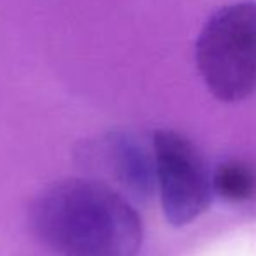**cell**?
Instances as JSON below:
<instances>
[{"instance_id":"6da1fadb","label":"cell","mask_w":256,"mask_h":256,"mask_svg":"<svg viewBox=\"0 0 256 256\" xmlns=\"http://www.w3.org/2000/svg\"><path fill=\"white\" fill-rule=\"evenodd\" d=\"M34 225L61 256H136L143 226L120 194L94 180H64L38 196Z\"/></svg>"},{"instance_id":"7a4b0ae2","label":"cell","mask_w":256,"mask_h":256,"mask_svg":"<svg viewBox=\"0 0 256 256\" xmlns=\"http://www.w3.org/2000/svg\"><path fill=\"white\" fill-rule=\"evenodd\" d=\"M196 63L206 88L220 102L237 103L256 91V2L228 4L202 26Z\"/></svg>"},{"instance_id":"3957f363","label":"cell","mask_w":256,"mask_h":256,"mask_svg":"<svg viewBox=\"0 0 256 256\" xmlns=\"http://www.w3.org/2000/svg\"><path fill=\"white\" fill-rule=\"evenodd\" d=\"M155 185L168 222L192 223L212 200V174L197 146L183 134L160 129L152 140Z\"/></svg>"},{"instance_id":"277c9868","label":"cell","mask_w":256,"mask_h":256,"mask_svg":"<svg viewBox=\"0 0 256 256\" xmlns=\"http://www.w3.org/2000/svg\"><path fill=\"white\" fill-rule=\"evenodd\" d=\"M112 160L118 180L136 194H148L155 186L154 155H148L131 140L118 138L112 142Z\"/></svg>"},{"instance_id":"5b68a950","label":"cell","mask_w":256,"mask_h":256,"mask_svg":"<svg viewBox=\"0 0 256 256\" xmlns=\"http://www.w3.org/2000/svg\"><path fill=\"white\" fill-rule=\"evenodd\" d=\"M212 190L228 202L253 200L256 197V171L246 162H225L212 174Z\"/></svg>"}]
</instances>
